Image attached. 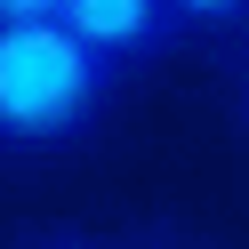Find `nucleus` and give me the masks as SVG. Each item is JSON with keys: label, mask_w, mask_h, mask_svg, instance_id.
Masks as SVG:
<instances>
[{"label": "nucleus", "mask_w": 249, "mask_h": 249, "mask_svg": "<svg viewBox=\"0 0 249 249\" xmlns=\"http://www.w3.org/2000/svg\"><path fill=\"white\" fill-rule=\"evenodd\" d=\"M56 24H65L72 40H89L105 65H145V56H161L169 40H177L169 0H65Z\"/></svg>", "instance_id": "nucleus-2"}, {"label": "nucleus", "mask_w": 249, "mask_h": 249, "mask_svg": "<svg viewBox=\"0 0 249 249\" xmlns=\"http://www.w3.org/2000/svg\"><path fill=\"white\" fill-rule=\"evenodd\" d=\"M113 81H121V65H105L56 17L0 24V145L8 153H40V145L89 137L105 97H113Z\"/></svg>", "instance_id": "nucleus-1"}, {"label": "nucleus", "mask_w": 249, "mask_h": 249, "mask_svg": "<svg viewBox=\"0 0 249 249\" xmlns=\"http://www.w3.org/2000/svg\"><path fill=\"white\" fill-rule=\"evenodd\" d=\"M169 17H177V33H185V24L225 33V24H241V17H249V0H169Z\"/></svg>", "instance_id": "nucleus-3"}, {"label": "nucleus", "mask_w": 249, "mask_h": 249, "mask_svg": "<svg viewBox=\"0 0 249 249\" xmlns=\"http://www.w3.org/2000/svg\"><path fill=\"white\" fill-rule=\"evenodd\" d=\"M241 121H249V72H241Z\"/></svg>", "instance_id": "nucleus-6"}, {"label": "nucleus", "mask_w": 249, "mask_h": 249, "mask_svg": "<svg viewBox=\"0 0 249 249\" xmlns=\"http://www.w3.org/2000/svg\"><path fill=\"white\" fill-rule=\"evenodd\" d=\"M33 249H89V241H33Z\"/></svg>", "instance_id": "nucleus-5"}, {"label": "nucleus", "mask_w": 249, "mask_h": 249, "mask_svg": "<svg viewBox=\"0 0 249 249\" xmlns=\"http://www.w3.org/2000/svg\"><path fill=\"white\" fill-rule=\"evenodd\" d=\"M65 0H0V24H33V17H56Z\"/></svg>", "instance_id": "nucleus-4"}, {"label": "nucleus", "mask_w": 249, "mask_h": 249, "mask_svg": "<svg viewBox=\"0 0 249 249\" xmlns=\"http://www.w3.org/2000/svg\"><path fill=\"white\" fill-rule=\"evenodd\" d=\"M145 249H169V241H145Z\"/></svg>", "instance_id": "nucleus-7"}]
</instances>
